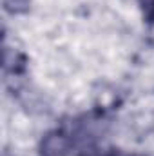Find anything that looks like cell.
Listing matches in <instances>:
<instances>
[{
  "label": "cell",
  "mask_w": 154,
  "mask_h": 156,
  "mask_svg": "<svg viewBox=\"0 0 154 156\" xmlns=\"http://www.w3.org/2000/svg\"><path fill=\"white\" fill-rule=\"evenodd\" d=\"M143 4H145V7H147V11H149L151 7H154V0H143Z\"/></svg>",
  "instance_id": "1"
}]
</instances>
